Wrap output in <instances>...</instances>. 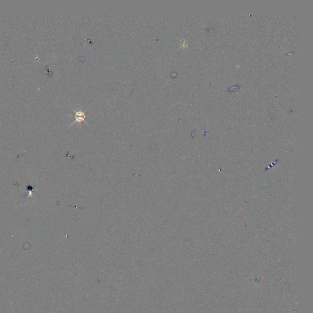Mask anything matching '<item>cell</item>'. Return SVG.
Segmentation results:
<instances>
[{
  "mask_svg": "<svg viewBox=\"0 0 313 313\" xmlns=\"http://www.w3.org/2000/svg\"><path fill=\"white\" fill-rule=\"evenodd\" d=\"M86 114L82 111H77L75 113V121L73 122V124L75 122L81 123V122H86Z\"/></svg>",
  "mask_w": 313,
  "mask_h": 313,
  "instance_id": "6da1fadb",
  "label": "cell"
}]
</instances>
